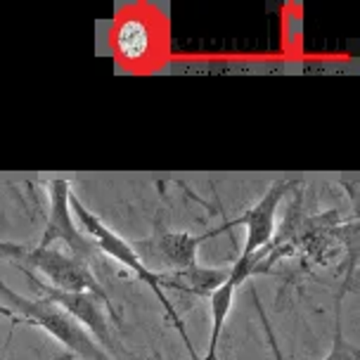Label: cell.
I'll list each match as a JSON object with an SVG mask.
<instances>
[{
	"label": "cell",
	"mask_w": 360,
	"mask_h": 360,
	"mask_svg": "<svg viewBox=\"0 0 360 360\" xmlns=\"http://www.w3.org/2000/svg\"><path fill=\"white\" fill-rule=\"evenodd\" d=\"M301 188V180H275L266 190L259 202L252 209H247L240 218H235L237 225H244L247 237H244V247L237 259H249L259 249L268 247L275 235V225H278V209L285 202L289 192Z\"/></svg>",
	"instance_id": "obj_7"
},
{
	"label": "cell",
	"mask_w": 360,
	"mask_h": 360,
	"mask_svg": "<svg viewBox=\"0 0 360 360\" xmlns=\"http://www.w3.org/2000/svg\"><path fill=\"white\" fill-rule=\"evenodd\" d=\"M235 225V221H225L223 228L209 230L204 235H192L190 230H169L162 223V211H157L152 221V233L143 240L131 242V249L140 263L154 275L188 270L197 266V252L204 242L221 233H230Z\"/></svg>",
	"instance_id": "obj_3"
},
{
	"label": "cell",
	"mask_w": 360,
	"mask_h": 360,
	"mask_svg": "<svg viewBox=\"0 0 360 360\" xmlns=\"http://www.w3.org/2000/svg\"><path fill=\"white\" fill-rule=\"evenodd\" d=\"M72 183L67 178H53L48 183V221H45L43 237L36 247H53L62 242L67 252L76 259L93 263L98 259V247L88 240V235L76 225V218L69 207Z\"/></svg>",
	"instance_id": "obj_5"
},
{
	"label": "cell",
	"mask_w": 360,
	"mask_h": 360,
	"mask_svg": "<svg viewBox=\"0 0 360 360\" xmlns=\"http://www.w3.org/2000/svg\"><path fill=\"white\" fill-rule=\"evenodd\" d=\"M27 249H29V244H17V242H3V240H0V259H5L10 263H17L24 254H27Z\"/></svg>",
	"instance_id": "obj_12"
},
{
	"label": "cell",
	"mask_w": 360,
	"mask_h": 360,
	"mask_svg": "<svg viewBox=\"0 0 360 360\" xmlns=\"http://www.w3.org/2000/svg\"><path fill=\"white\" fill-rule=\"evenodd\" d=\"M69 207H72V214L79 218V228L83 230V233L88 235V240L98 247V252L100 254H107L109 259H114L117 263H121L126 270H131V273L135 275L138 280H143L147 287L154 292V297L159 299V304H162L164 308V313H166V318H169V323L176 327V332L180 334V339H183V344H185V349L190 351V360H199L197 356V351H195V346L190 344V337H188V332H185V325H183V320H180V315L176 311V306L171 304V299L164 294V289L159 287V278L154 273H150L143 263H140L138 256L133 254V249H131V242H126L124 237L114 233L112 228H107L105 223L100 221L98 216L90 211L86 204L81 202L79 197L72 192V197H69Z\"/></svg>",
	"instance_id": "obj_2"
},
{
	"label": "cell",
	"mask_w": 360,
	"mask_h": 360,
	"mask_svg": "<svg viewBox=\"0 0 360 360\" xmlns=\"http://www.w3.org/2000/svg\"><path fill=\"white\" fill-rule=\"evenodd\" d=\"M235 292H237V287H235V282L230 280V275H228V280H225L223 285L209 297V311H211L209 351H207V356L199 358V360H216L218 344H221V334L225 330V320H228V313H230V308H233Z\"/></svg>",
	"instance_id": "obj_9"
},
{
	"label": "cell",
	"mask_w": 360,
	"mask_h": 360,
	"mask_svg": "<svg viewBox=\"0 0 360 360\" xmlns=\"http://www.w3.org/2000/svg\"><path fill=\"white\" fill-rule=\"evenodd\" d=\"M19 273L27 278V282L38 292V297L50 299L53 304H57L64 313H69L72 318L79 323L83 330H86L90 337L95 339L100 346L105 349H114V339H112V327H109L107 320V306L95 297V294L88 292H60V289L50 287L48 282L38 278L36 273H31L29 268L19 266V263H12Z\"/></svg>",
	"instance_id": "obj_6"
},
{
	"label": "cell",
	"mask_w": 360,
	"mask_h": 360,
	"mask_svg": "<svg viewBox=\"0 0 360 360\" xmlns=\"http://www.w3.org/2000/svg\"><path fill=\"white\" fill-rule=\"evenodd\" d=\"M0 297H3V301H0V315L10 318L12 325L41 327L50 337H55L74 358L79 356L83 360H112L107 356V351L76 323L72 315L64 313L50 299L22 297V294H17L15 289L5 285L3 280H0Z\"/></svg>",
	"instance_id": "obj_1"
},
{
	"label": "cell",
	"mask_w": 360,
	"mask_h": 360,
	"mask_svg": "<svg viewBox=\"0 0 360 360\" xmlns=\"http://www.w3.org/2000/svg\"><path fill=\"white\" fill-rule=\"evenodd\" d=\"M346 289L342 287V294L337 297V306H334V337H332V349L325 356V360H360L358 346L346 342L344 337V325H342V301H344Z\"/></svg>",
	"instance_id": "obj_11"
},
{
	"label": "cell",
	"mask_w": 360,
	"mask_h": 360,
	"mask_svg": "<svg viewBox=\"0 0 360 360\" xmlns=\"http://www.w3.org/2000/svg\"><path fill=\"white\" fill-rule=\"evenodd\" d=\"M53 360H74V356H72V353H62V356H57Z\"/></svg>",
	"instance_id": "obj_13"
},
{
	"label": "cell",
	"mask_w": 360,
	"mask_h": 360,
	"mask_svg": "<svg viewBox=\"0 0 360 360\" xmlns=\"http://www.w3.org/2000/svg\"><path fill=\"white\" fill-rule=\"evenodd\" d=\"M114 41H117V50L121 57L140 60L150 50V27L143 19H124L119 24L117 34H114Z\"/></svg>",
	"instance_id": "obj_10"
},
{
	"label": "cell",
	"mask_w": 360,
	"mask_h": 360,
	"mask_svg": "<svg viewBox=\"0 0 360 360\" xmlns=\"http://www.w3.org/2000/svg\"><path fill=\"white\" fill-rule=\"evenodd\" d=\"M230 268H204L192 266L188 270H173V273H159V287L162 289H176L180 294H190V297L209 299L218 287L228 280Z\"/></svg>",
	"instance_id": "obj_8"
},
{
	"label": "cell",
	"mask_w": 360,
	"mask_h": 360,
	"mask_svg": "<svg viewBox=\"0 0 360 360\" xmlns=\"http://www.w3.org/2000/svg\"><path fill=\"white\" fill-rule=\"evenodd\" d=\"M19 266L29 268L31 273H41L50 287L60 289V292H88L95 294L102 304L107 306L109 315L114 318V323L119 325V311L114 306L112 297L107 294V289L100 285V280L95 278V273L90 270V263L76 259L64 249L55 247H29L27 254L17 261Z\"/></svg>",
	"instance_id": "obj_4"
}]
</instances>
